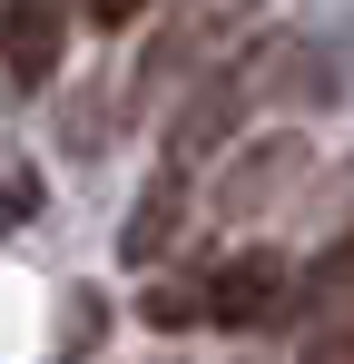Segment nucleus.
Returning a JSON list of instances; mask_svg holds the SVG:
<instances>
[{"instance_id":"nucleus-4","label":"nucleus","mask_w":354,"mask_h":364,"mask_svg":"<svg viewBox=\"0 0 354 364\" xmlns=\"http://www.w3.org/2000/svg\"><path fill=\"white\" fill-rule=\"evenodd\" d=\"M286 296H295V276H286V256L276 246H236L227 266L197 286V305H207V325H286Z\"/></svg>"},{"instance_id":"nucleus-1","label":"nucleus","mask_w":354,"mask_h":364,"mask_svg":"<svg viewBox=\"0 0 354 364\" xmlns=\"http://www.w3.org/2000/svg\"><path fill=\"white\" fill-rule=\"evenodd\" d=\"M256 10H266V0H177L168 30H158V40H148V60H138V99H177V89L217 60L227 40L256 30Z\"/></svg>"},{"instance_id":"nucleus-5","label":"nucleus","mask_w":354,"mask_h":364,"mask_svg":"<svg viewBox=\"0 0 354 364\" xmlns=\"http://www.w3.org/2000/svg\"><path fill=\"white\" fill-rule=\"evenodd\" d=\"M69 30H79V0H0V79L10 89H50Z\"/></svg>"},{"instance_id":"nucleus-7","label":"nucleus","mask_w":354,"mask_h":364,"mask_svg":"<svg viewBox=\"0 0 354 364\" xmlns=\"http://www.w3.org/2000/svg\"><path fill=\"white\" fill-rule=\"evenodd\" d=\"M168 237H177V178H158V187H148V207L128 217V266H158Z\"/></svg>"},{"instance_id":"nucleus-2","label":"nucleus","mask_w":354,"mask_h":364,"mask_svg":"<svg viewBox=\"0 0 354 364\" xmlns=\"http://www.w3.org/2000/svg\"><path fill=\"white\" fill-rule=\"evenodd\" d=\"M286 325L305 345V364H354V237H335L305 266V286L286 296Z\"/></svg>"},{"instance_id":"nucleus-8","label":"nucleus","mask_w":354,"mask_h":364,"mask_svg":"<svg viewBox=\"0 0 354 364\" xmlns=\"http://www.w3.org/2000/svg\"><path fill=\"white\" fill-rule=\"evenodd\" d=\"M79 10H89V30H138L158 0H79Z\"/></svg>"},{"instance_id":"nucleus-6","label":"nucleus","mask_w":354,"mask_h":364,"mask_svg":"<svg viewBox=\"0 0 354 364\" xmlns=\"http://www.w3.org/2000/svg\"><path fill=\"white\" fill-rule=\"evenodd\" d=\"M295 187H305V138H256L217 178V217H266V207H286Z\"/></svg>"},{"instance_id":"nucleus-3","label":"nucleus","mask_w":354,"mask_h":364,"mask_svg":"<svg viewBox=\"0 0 354 364\" xmlns=\"http://www.w3.org/2000/svg\"><path fill=\"white\" fill-rule=\"evenodd\" d=\"M246 109H256V60H236V69H217L187 109L168 119V178H187V168H207L217 148H227L236 128H246Z\"/></svg>"}]
</instances>
